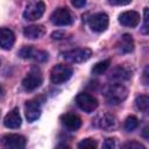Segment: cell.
<instances>
[{
    "instance_id": "1",
    "label": "cell",
    "mask_w": 149,
    "mask_h": 149,
    "mask_svg": "<svg viewBox=\"0 0 149 149\" xmlns=\"http://www.w3.org/2000/svg\"><path fill=\"white\" fill-rule=\"evenodd\" d=\"M127 97H128V88L120 83L109 85L105 91V99L109 105H119L123 100H126Z\"/></svg>"
},
{
    "instance_id": "2",
    "label": "cell",
    "mask_w": 149,
    "mask_h": 149,
    "mask_svg": "<svg viewBox=\"0 0 149 149\" xmlns=\"http://www.w3.org/2000/svg\"><path fill=\"white\" fill-rule=\"evenodd\" d=\"M72 76V68L65 64H57L52 66L50 71V80L51 83L58 85L69 80Z\"/></svg>"
},
{
    "instance_id": "3",
    "label": "cell",
    "mask_w": 149,
    "mask_h": 149,
    "mask_svg": "<svg viewBox=\"0 0 149 149\" xmlns=\"http://www.w3.org/2000/svg\"><path fill=\"white\" fill-rule=\"evenodd\" d=\"M45 10V5L43 1H29L24 8L23 17L27 21H36L38 20Z\"/></svg>"
},
{
    "instance_id": "4",
    "label": "cell",
    "mask_w": 149,
    "mask_h": 149,
    "mask_svg": "<svg viewBox=\"0 0 149 149\" xmlns=\"http://www.w3.org/2000/svg\"><path fill=\"white\" fill-rule=\"evenodd\" d=\"M92 56V50L88 48H76L63 54V58L70 63H83L90 59Z\"/></svg>"
},
{
    "instance_id": "5",
    "label": "cell",
    "mask_w": 149,
    "mask_h": 149,
    "mask_svg": "<svg viewBox=\"0 0 149 149\" xmlns=\"http://www.w3.org/2000/svg\"><path fill=\"white\" fill-rule=\"evenodd\" d=\"M73 15L72 13L65 8V7H59L52 12L50 15V21L55 26H70L73 23Z\"/></svg>"
},
{
    "instance_id": "6",
    "label": "cell",
    "mask_w": 149,
    "mask_h": 149,
    "mask_svg": "<svg viewBox=\"0 0 149 149\" xmlns=\"http://www.w3.org/2000/svg\"><path fill=\"white\" fill-rule=\"evenodd\" d=\"M42 81H43V78H42V74H41L40 70L34 68L23 78V80H22V87H23L24 91L30 92V91H34V90L38 88L41 86Z\"/></svg>"
},
{
    "instance_id": "7",
    "label": "cell",
    "mask_w": 149,
    "mask_h": 149,
    "mask_svg": "<svg viewBox=\"0 0 149 149\" xmlns=\"http://www.w3.org/2000/svg\"><path fill=\"white\" fill-rule=\"evenodd\" d=\"M19 56L23 59H31L35 62H45L48 59V52L44 50L36 49L31 45H26L20 49Z\"/></svg>"
},
{
    "instance_id": "8",
    "label": "cell",
    "mask_w": 149,
    "mask_h": 149,
    "mask_svg": "<svg viewBox=\"0 0 149 149\" xmlns=\"http://www.w3.org/2000/svg\"><path fill=\"white\" fill-rule=\"evenodd\" d=\"M76 104L85 113H92L98 107V100H97V98H94L93 95H91L88 93H85V92H81V93L77 94V97H76Z\"/></svg>"
},
{
    "instance_id": "9",
    "label": "cell",
    "mask_w": 149,
    "mask_h": 149,
    "mask_svg": "<svg viewBox=\"0 0 149 149\" xmlns=\"http://www.w3.org/2000/svg\"><path fill=\"white\" fill-rule=\"evenodd\" d=\"M5 149H24L26 139L20 134H6L1 139Z\"/></svg>"
},
{
    "instance_id": "10",
    "label": "cell",
    "mask_w": 149,
    "mask_h": 149,
    "mask_svg": "<svg viewBox=\"0 0 149 149\" xmlns=\"http://www.w3.org/2000/svg\"><path fill=\"white\" fill-rule=\"evenodd\" d=\"M108 16L105 13H95L91 15L88 19V26L95 33H101L106 30L108 27Z\"/></svg>"
},
{
    "instance_id": "11",
    "label": "cell",
    "mask_w": 149,
    "mask_h": 149,
    "mask_svg": "<svg viewBox=\"0 0 149 149\" xmlns=\"http://www.w3.org/2000/svg\"><path fill=\"white\" fill-rule=\"evenodd\" d=\"M94 122H95V125H97L98 127H100V128H102V129H105V130H107V132L115 129L116 126H118V120H116V118H115L113 114L107 113V112L99 114V115L95 118V121H94Z\"/></svg>"
},
{
    "instance_id": "12",
    "label": "cell",
    "mask_w": 149,
    "mask_h": 149,
    "mask_svg": "<svg viewBox=\"0 0 149 149\" xmlns=\"http://www.w3.org/2000/svg\"><path fill=\"white\" fill-rule=\"evenodd\" d=\"M141 21V16L135 10H126L119 15V22L129 28H135Z\"/></svg>"
},
{
    "instance_id": "13",
    "label": "cell",
    "mask_w": 149,
    "mask_h": 149,
    "mask_svg": "<svg viewBox=\"0 0 149 149\" xmlns=\"http://www.w3.org/2000/svg\"><path fill=\"white\" fill-rule=\"evenodd\" d=\"M26 118L29 122H34L41 115V106L37 100H29L24 105Z\"/></svg>"
},
{
    "instance_id": "14",
    "label": "cell",
    "mask_w": 149,
    "mask_h": 149,
    "mask_svg": "<svg viewBox=\"0 0 149 149\" xmlns=\"http://www.w3.org/2000/svg\"><path fill=\"white\" fill-rule=\"evenodd\" d=\"M15 43V35L9 28H0V48L10 50Z\"/></svg>"
},
{
    "instance_id": "15",
    "label": "cell",
    "mask_w": 149,
    "mask_h": 149,
    "mask_svg": "<svg viewBox=\"0 0 149 149\" xmlns=\"http://www.w3.org/2000/svg\"><path fill=\"white\" fill-rule=\"evenodd\" d=\"M21 122H22V120H21L20 111L17 107H15L10 112H8L3 119V125L7 128H12V129L19 128L21 126Z\"/></svg>"
},
{
    "instance_id": "16",
    "label": "cell",
    "mask_w": 149,
    "mask_h": 149,
    "mask_svg": "<svg viewBox=\"0 0 149 149\" xmlns=\"http://www.w3.org/2000/svg\"><path fill=\"white\" fill-rule=\"evenodd\" d=\"M116 50L120 54H129L134 50V41L129 34H123L115 44Z\"/></svg>"
},
{
    "instance_id": "17",
    "label": "cell",
    "mask_w": 149,
    "mask_h": 149,
    "mask_svg": "<svg viewBox=\"0 0 149 149\" xmlns=\"http://www.w3.org/2000/svg\"><path fill=\"white\" fill-rule=\"evenodd\" d=\"M61 122L63 126H65L68 129H71V130H77L81 126V119L73 113L63 114L61 116Z\"/></svg>"
},
{
    "instance_id": "18",
    "label": "cell",
    "mask_w": 149,
    "mask_h": 149,
    "mask_svg": "<svg viewBox=\"0 0 149 149\" xmlns=\"http://www.w3.org/2000/svg\"><path fill=\"white\" fill-rule=\"evenodd\" d=\"M130 77H132V71L129 69L125 68V66H121V65L114 68L111 72V76H109V78L112 80H114L116 83H120V84H121V81L128 80Z\"/></svg>"
},
{
    "instance_id": "19",
    "label": "cell",
    "mask_w": 149,
    "mask_h": 149,
    "mask_svg": "<svg viewBox=\"0 0 149 149\" xmlns=\"http://www.w3.org/2000/svg\"><path fill=\"white\" fill-rule=\"evenodd\" d=\"M45 34V29L42 24H33V26H28L24 27L23 29V35L24 37L29 38V40H36L42 37Z\"/></svg>"
},
{
    "instance_id": "20",
    "label": "cell",
    "mask_w": 149,
    "mask_h": 149,
    "mask_svg": "<svg viewBox=\"0 0 149 149\" xmlns=\"http://www.w3.org/2000/svg\"><path fill=\"white\" fill-rule=\"evenodd\" d=\"M135 105H136V107H137L140 111L147 112L148 108H149V97L146 95V94L139 95V97L135 99Z\"/></svg>"
},
{
    "instance_id": "21",
    "label": "cell",
    "mask_w": 149,
    "mask_h": 149,
    "mask_svg": "<svg viewBox=\"0 0 149 149\" xmlns=\"http://www.w3.org/2000/svg\"><path fill=\"white\" fill-rule=\"evenodd\" d=\"M111 64V61L109 59H105V61H101V62H98L93 68H92V73L93 74H101L104 73L108 66Z\"/></svg>"
},
{
    "instance_id": "22",
    "label": "cell",
    "mask_w": 149,
    "mask_h": 149,
    "mask_svg": "<svg viewBox=\"0 0 149 149\" xmlns=\"http://www.w3.org/2000/svg\"><path fill=\"white\" fill-rule=\"evenodd\" d=\"M125 129L127 132H133L139 127V119L135 115H129L125 121Z\"/></svg>"
},
{
    "instance_id": "23",
    "label": "cell",
    "mask_w": 149,
    "mask_h": 149,
    "mask_svg": "<svg viewBox=\"0 0 149 149\" xmlns=\"http://www.w3.org/2000/svg\"><path fill=\"white\" fill-rule=\"evenodd\" d=\"M78 149H97V142L93 139H84L78 143Z\"/></svg>"
},
{
    "instance_id": "24",
    "label": "cell",
    "mask_w": 149,
    "mask_h": 149,
    "mask_svg": "<svg viewBox=\"0 0 149 149\" xmlns=\"http://www.w3.org/2000/svg\"><path fill=\"white\" fill-rule=\"evenodd\" d=\"M122 149H147V148L137 141H128L122 146Z\"/></svg>"
},
{
    "instance_id": "25",
    "label": "cell",
    "mask_w": 149,
    "mask_h": 149,
    "mask_svg": "<svg viewBox=\"0 0 149 149\" xmlns=\"http://www.w3.org/2000/svg\"><path fill=\"white\" fill-rule=\"evenodd\" d=\"M102 149H115V140L112 137H108L102 143Z\"/></svg>"
},
{
    "instance_id": "26",
    "label": "cell",
    "mask_w": 149,
    "mask_h": 149,
    "mask_svg": "<svg viewBox=\"0 0 149 149\" xmlns=\"http://www.w3.org/2000/svg\"><path fill=\"white\" fill-rule=\"evenodd\" d=\"M132 2V0H109L108 3L109 5H114V6H125V5H129Z\"/></svg>"
},
{
    "instance_id": "27",
    "label": "cell",
    "mask_w": 149,
    "mask_h": 149,
    "mask_svg": "<svg viewBox=\"0 0 149 149\" xmlns=\"http://www.w3.org/2000/svg\"><path fill=\"white\" fill-rule=\"evenodd\" d=\"M144 16H143V21H144V24H143V29H142V33L143 34H147L148 33V8L146 7L144 8Z\"/></svg>"
},
{
    "instance_id": "28",
    "label": "cell",
    "mask_w": 149,
    "mask_h": 149,
    "mask_svg": "<svg viewBox=\"0 0 149 149\" xmlns=\"http://www.w3.org/2000/svg\"><path fill=\"white\" fill-rule=\"evenodd\" d=\"M64 36H65L64 31H55V33L51 34V37H52L54 40H61V38H63Z\"/></svg>"
},
{
    "instance_id": "29",
    "label": "cell",
    "mask_w": 149,
    "mask_h": 149,
    "mask_svg": "<svg viewBox=\"0 0 149 149\" xmlns=\"http://www.w3.org/2000/svg\"><path fill=\"white\" fill-rule=\"evenodd\" d=\"M71 3H72L74 7H84V6L86 5V1H85V0H79V1H78V0H73Z\"/></svg>"
},
{
    "instance_id": "30",
    "label": "cell",
    "mask_w": 149,
    "mask_h": 149,
    "mask_svg": "<svg viewBox=\"0 0 149 149\" xmlns=\"http://www.w3.org/2000/svg\"><path fill=\"white\" fill-rule=\"evenodd\" d=\"M55 149H71V148L68 144H65V143H59L58 146H56Z\"/></svg>"
},
{
    "instance_id": "31",
    "label": "cell",
    "mask_w": 149,
    "mask_h": 149,
    "mask_svg": "<svg viewBox=\"0 0 149 149\" xmlns=\"http://www.w3.org/2000/svg\"><path fill=\"white\" fill-rule=\"evenodd\" d=\"M1 94H2V87L0 86V95H1Z\"/></svg>"
},
{
    "instance_id": "32",
    "label": "cell",
    "mask_w": 149,
    "mask_h": 149,
    "mask_svg": "<svg viewBox=\"0 0 149 149\" xmlns=\"http://www.w3.org/2000/svg\"><path fill=\"white\" fill-rule=\"evenodd\" d=\"M0 65H1V62H0Z\"/></svg>"
},
{
    "instance_id": "33",
    "label": "cell",
    "mask_w": 149,
    "mask_h": 149,
    "mask_svg": "<svg viewBox=\"0 0 149 149\" xmlns=\"http://www.w3.org/2000/svg\"><path fill=\"white\" fill-rule=\"evenodd\" d=\"M0 114H1V113H0Z\"/></svg>"
}]
</instances>
